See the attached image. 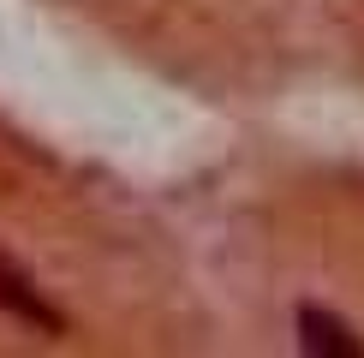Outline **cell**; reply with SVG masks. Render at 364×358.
<instances>
[{"label": "cell", "mask_w": 364, "mask_h": 358, "mask_svg": "<svg viewBox=\"0 0 364 358\" xmlns=\"http://www.w3.org/2000/svg\"><path fill=\"white\" fill-rule=\"evenodd\" d=\"M0 310H12L18 322L42 328V335H60V328H66V317H60L48 298L30 287V275H24V268H18V263H6V257H0Z\"/></svg>", "instance_id": "1"}, {"label": "cell", "mask_w": 364, "mask_h": 358, "mask_svg": "<svg viewBox=\"0 0 364 358\" xmlns=\"http://www.w3.org/2000/svg\"><path fill=\"white\" fill-rule=\"evenodd\" d=\"M299 347L323 352V358H364V340L341 317H328V310H316V305H299Z\"/></svg>", "instance_id": "2"}]
</instances>
